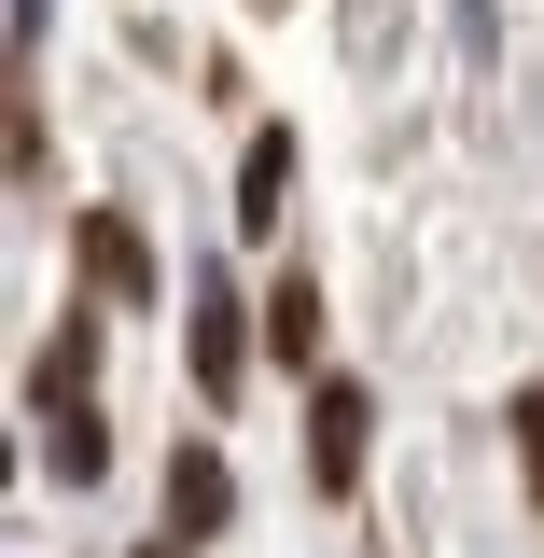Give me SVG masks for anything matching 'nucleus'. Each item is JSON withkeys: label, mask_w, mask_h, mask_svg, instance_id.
Wrapping results in <instances>:
<instances>
[{"label": "nucleus", "mask_w": 544, "mask_h": 558, "mask_svg": "<svg viewBox=\"0 0 544 558\" xmlns=\"http://www.w3.org/2000/svg\"><path fill=\"white\" fill-rule=\"evenodd\" d=\"M363 433H377L363 377H322V405H307V475H322V488H363Z\"/></svg>", "instance_id": "nucleus-1"}, {"label": "nucleus", "mask_w": 544, "mask_h": 558, "mask_svg": "<svg viewBox=\"0 0 544 558\" xmlns=\"http://www.w3.org/2000/svg\"><path fill=\"white\" fill-rule=\"evenodd\" d=\"M223 517H238V475H223L209 447H182V461H168V545H209Z\"/></svg>", "instance_id": "nucleus-2"}, {"label": "nucleus", "mask_w": 544, "mask_h": 558, "mask_svg": "<svg viewBox=\"0 0 544 558\" xmlns=\"http://www.w3.org/2000/svg\"><path fill=\"white\" fill-rule=\"evenodd\" d=\"M84 293H154V252L126 209H84Z\"/></svg>", "instance_id": "nucleus-3"}, {"label": "nucleus", "mask_w": 544, "mask_h": 558, "mask_svg": "<svg viewBox=\"0 0 544 558\" xmlns=\"http://www.w3.org/2000/svg\"><path fill=\"white\" fill-rule=\"evenodd\" d=\"M238 363H252V322H238V293L209 279V293H196V391H209V405L238 391Z\"/></svg>", "instance_id": "nucleus-4"}, {"label": "nucleus", "mask_w": 544, "mask_h": 558, "mask_svg": "<svg viewBox=\"0 0 544 558\" xmlns=\"http://www.w3.org/2000/svg\"><path fill=\"white\" fill-rule=\"evenodd\" d=\"M266 349H279V363H322V293H307V279L266 293Z\"/></svg>", "instance_id": "nucleus-5"}, {"label": "nucleus", "mask_w": 544, "mask_h": 558, "mask_svg": "<svg viewBox=\"0 0 544 558\" xmlns=\"http://www.w3.org/2000/svg\"><path fill=\"white\" fill-rule=\"evenodd\" d=\"M98 461H112V433H98V418H84V405H57V475L84 488V475H98Z\"/></svg>", "instance_id": "nucleus-6"}, {"label": "nucleus", "mask_w": 544, "mask_h": 558, "mask_svg": "<svg viewBox=\"0 0 544 558\" xmlns=\"http://www.w3.org/2000/svg\"><path fill=\"white\" fill-rule=\"evenodd\" d=\"M517 447H531V502H544V391L517 405Z\"/></svg>", "instance_id": "nucleus-7"}, {"label": "nucleus", "mask_w": 544, "mask_h": 558, "mask_svg": "<svg viewBox=\"0 0 544 558\" xmlns=\"http://www.w3.org/2000/svg\"><path fill=\"white\" fill-rule=\"evenodd\" d=\"M140 558H182V545H140Z\"/></svg>", "instance_id": "nucleus-8"}]
</instances>
